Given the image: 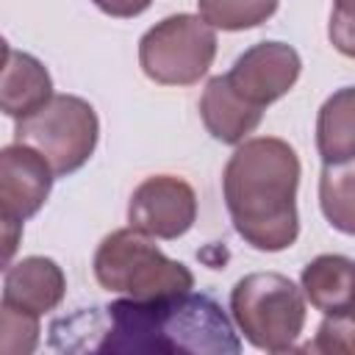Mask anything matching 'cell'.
<instances>
[{
    "mask_svg": "<svg viewBox=\"0 0 355 355\" xmlns=\"http://www.w3.org/2000/svg\"><path fill=\"white\" fill-rule=\"evenodd\" d=\"M50 347L61 352H191L236 355L241 338L222 305L197 291L155 300H114L78 308L50 324Z\"/></svg>",
    "mask_w": 355,
    "mask_h": 355,
    "instance_id": "1",
    "label": "cell"
},
{
    "mask_svg": "<svg viewBox=\"0 0 355 355\" xmlns=\"http://www.w3.org/2000/svg\"><path fill=\"white\" fill-rule=\"evenodd\" d=\"M300 158L277 136L244 139L222 172V194L236 233L261 252L288 250L300 236Z\"/></svg>",
    "mask_w": 355,
    "mask_h": 355,
    "instance_id": "2",
    "label": "cell"
},
{
    "mask_svg": "<svg viewBox=\"0 0 355 355\" xmlns=\"http://www.w3.org/2000/svg\"><path fill=\"white\" fill-rule=\"evenodd\" d=\"M92 269L105 291L128 294L133 300H155L194 288L191 269L169 258L153 236L136 227L108 233L94 250Z\"/></svg>",
    "mask_w": 355,
    "mask_h": 355,
    "instance_id": "3",
    "label": "cell"
},
{
    "mask_svg": "<svg viewBox=\"0 0 355 355\" xmlns=\"http://www.w3.org/2000/svg\"><path fill=\"white\" fill-rule=\"evenodd\" d=\"M230 313L255 349L291 352L305 327V294L286 275L252 272L233 286Z\"/></svg>",
    "mask_w": 355,
    "mask_h": 355,
    "instance_id": "4",
    "label": "cell"
},
{
    "mask_svg": "<svg viewBox=\"0 0 355 355\" xmlns=\"http://www.w3.org/2000/svg\"><path fill=\"white\" fill-rule=\"evenodd\" d=\"M14 139L42 153L55 178H64L94 155L100 119L89 100L78 94H53L36 114L17 119Z\"/></svg>",
    "mask_w": 355,
    "mask_h": 355,
    "instance_id": "5",
    "label": "cell"
},
{
    "mask_svg": "<svg viewBox=\"0 0 355 355\" xmlns=\"http://www.w3.org/2000/svg\"><path fill=\"white\" fill-rule=\"evenodd\" d=\"M216 58V28L200 14H172L139 39V67L161 86L197 83Z\"/></svg>",
    "mask_w": 355,
    "mask_h": 355,
    "instance_id": "6",
    "label": "cell"
},
{
    "mask_svg": "<svg viewBox=\"0 0 355 355\" xmlns=\"http://www.w3.org/2000/svg\"><path fill=\"white\" fill-rule=\"evenodd\" d=\"M197 219V194L178 175H153L141 180L128 202L130 227L153 239H180Z\"/></svg>",
    "mask_w": 355,
    "mask_h": 355,
    "instance_id": "7",
    "label": "cell"
},
{
    "mask_svg": "<svg viewBox=\"0 0 355 355\" xmlns=\"http://www.w3.org/2000/svg\"><path fill=\"white\" fill-rule=\"evenodd\" d=\"M55 172L42 153L28 144L0 150V219L3 227H22L47 202Z\"/></svg>",
    "mask_w": 355,
    "mask_h": 355,
    "instance_id": "8",
    "label": "cell"
},
{
    "mask_svg": "<svg viewBox=\"0 0 355 355\" xmlns=\"http://www.w3.org/2000/svg\"><path fill=\"white\" fill-rule=\"evenodd\" d=\"M302 72L300 53L286 42H261L244 50L227 75V83L252 105L266 108L269 103L288 94Z\"/></svg>",
    "mask_w": 355,
    "mask_h": 355,
    "instance_id": "9",
    "label": "cell"
},
{
    "mask_svg": "<svg viewBox=\"0 0 355 355\" xmlns=\"http://www.w3.org/2000/svg\"><path fill=\"white\" fill-rule=\"evenodd\" d=\"M67 294V277L53 258L28 255L6 266L3 275V305L42 316L55 311Z\"/></svg>",
    "mask_w": 355,
    "mask_h": 355,
    "instance_id": "10",
    "label": "cell"
},
{
    "mask_svg": "<svg viewBox=\"0 0 355 355\" xmlns=\"http://www.w3.org/2000/svg\"><path fill=\"white\" fill-rule=\"evenodd\" d=\"M200 116L205 130L222 144H241L263 116V108L247 103L230 83L227 75H214L200 97Z\"/></svg>",
    "mask_w": 355,
    "mask_h": 355,
    "instance_id": "11",
    "label": "cell"
},
{
    "mask_svg": "<svg viewBox=\"0 0 355 355\" xmlns=\"http://www.w3.org/2000/svg\"><path fill=\"white\" fill-rule=\"evenodd\" d=\"M53 97V78L47 67L22 50L6 44V67L0 86V108L11 119H25L36 114Z\"/></svg>",
    "mask_w": 355,
    "mask_h": 355,
    "instance_id": "12",
    "label": "cell"
},
{
    "mask_svg": "<svg viewBox=\"0 0 355 355\" xmlns=\"http://www.w3.org/2000/svg\"><path fill=\"white\" fill-rule=\"evenodd\" d=\"M305 300L322 313H338L355 305V261L347 255H316L300 275Z\"/></svg>",
    "mask_w": 355,
    "mask_h": 355,
    "instance_id": "13",
    "label": "cell"
},
{
    "mask_svg": "<svg viewBox=\"0 0 355 355\" xmlns=\"http://www.w3.org/2000/svg\"><path fill=\"white\" fill-rule=\"evenodd\" d=\"M316 150L324 164L355 158V86L336 89L316 114Z\"/></svg>",
    "mask_w": 355,
    "mask_h": 355,
    "instance_id": "14",
    "label": "cell"
},
{
    "mask_svg": "<svg viewBox=\"0 0 355 355\" xmlns=\"http://www.w3.org/2000/svg\"><path fill=\"white\" fill-rule=\"evenodd\" d=\"M319 208L330 227L355 236V158L324 164L319 175Z\"/></svg>",
    "mask_w": 355,
    "mask_h": 355,
    "instance_id": "15",
    "label": "cell"
},
{
    "mask_svg": "<svg viewBox=\"0 0 355 355\" xmlns=\"http://www.w3.org/2000/svg\"><path fill=\"white\" fill-rule=\"evenodd\" d=\"M197 6L200 17L216 31H250L277 11V0H197Z\"/></svg>",
    "mask_w": 355,
    "mask_h": 355,
    "instance_id": "16",
    "label": "cell"
},
{
    "mask_svg": "<svg viewBox=\"0 0 355 355\" xmlns=\"http://www.w3.org/2000/svg\"><path fill=\"white\" fill-rule=\"evenodd\" d=\"M305 352H349L355 355V305L338 313H324L316 338L302 347Z\"/></svg>",
    "mask_w": 355,
    "mask_h": 355,
    "instance_id": "17",
    "label": "cell"
},
{
    "mask_svg": "<svg viewBox=\"0 0 355 355\" xmlns=\"http://www.w3.org/2000/svg\"><path fill=\"white\" fill-rule=\"evenodd\" d=\"M0 349L6 355H28L39 344V316L6 308L0 311Z\"/></svg>",
    "mask_w": 355,
    "mask_h": 355,
    "instance_id": "18",
    "label": "cell"
},
{
    "mask_svg": "<svg viewBox=\"0 0 355 355\" xmlns=\"http://www.w3.org/2000/svg\"><path fill=\"white\" fill-rule=\"evenodd\" d=\"M327 39L341 55L355 58V14L333 8L330 22H327Z\"/></svg>",
    "mask_w": 355,
    "mask_h": 355,
    "instance_id": "19",
    "label": "cell"
},
{
    "mask_svg": "<svg viewBox=\"0 0 355 355\" xmlns=\"http://www.w3.org/2000/svg\"><path fill=\"white\" fill-rule=\"evenodd\" d=\"M103 14L116 17V19H133L139 14H144L153 0H92Z\"/></svg>",
    "mask_w": 355,
    "mask_h": 355,
    "instance_id": "20",
    "label": "cell"
},
{
    "mask_svg": "<svg viewBox=\"0 0 355 355\" xmlns=\"http://www.w3.org/2000/svg\"><path fill=\"white\" fill-rule=\"evenodd\" d=\"M336 8L347 11V14H355V0H336Z\"/></svg>",
    "mask_w": 355,
    "mask_h": 355,
    "instance_id": "21",
    "label": "cell"
}]
</instances>
